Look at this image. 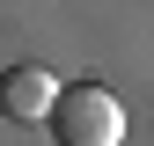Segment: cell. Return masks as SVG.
I'll list each match as a JSON object with an SVG mask.
<instances>
[{"mask_svg":"<svg viewBox=\"0 0 154 146\" xmlns=\"http://www.w3.org/2000/svg\"><path fill=\"white\" fill-rule=\"evenodd\" d=\"M51 132L59 146H125V102L110 95V88H59V102H51Z\"/></svg>","mask_w":154,"mask_h":146,"instance_id":"cell-1","label":"cell"},{"mask_svg":"<svg viewBox=\"0 0 154 146\" xmlns=\"http://www.w3.org/2000/svg\"><path fill=\"white\" fill-rule=\"evenodd\" d=\"M51 102H59V80L44 66H8L0 73V117L37 124V117H51Z\"/></svg>","mask_w":154,"mask_h":146,"instance_id":"cell-2","label":"cell"}]
</instances>
